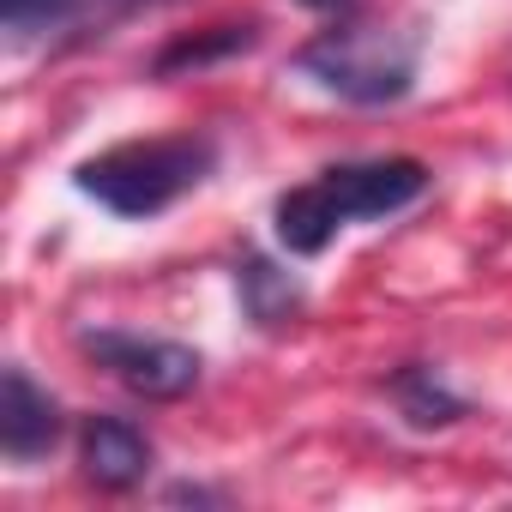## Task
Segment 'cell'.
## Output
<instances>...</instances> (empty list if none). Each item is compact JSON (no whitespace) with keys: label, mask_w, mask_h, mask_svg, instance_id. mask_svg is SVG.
<instances>
[{"label":"cell","mask_w":512,"mask_h":512,"mask_svg":"<svg viewBox=\"0 0 512 512\" xmlns=\"http://www.w3.org/2000/svg\"><path fill=\"white\" fill-rule=\"evenodd\" d=\"M67 434V416L55 404L49 386H37L19 362L0 374V452H7L13 464H37L61 446Z\"/></svg>","instance_id":"cell-6"},{"label":"cell","mask_w":512,"mask_h":512,"mask_svg":"<svg viewBox=\"0 0 512 512\" xmlns=\"http://www.w3.org/2000/svg\"><path fill=\"white\" fill-rule=\"evenodd\" d=\"M235 296H241V314L260 326V332L296 326V320H302V308H308V290H302L284 266L260 260V253H247V260L235 266Z\"/></svg>","instance_id":"cell-8"},{"label":"cell","mask_w":512,"mask_h":512,"mask_svg":"<svg viewBox=\"0 0 512 512\" xmlns=\"http://www.w3.org/2000/svg\"><path fill=\"white\" fill-rule=\"evenodd\" d=\"M260 43V25L241 19V25H211V31H193V37H175L157 61H151V79H175V73H199L211 61H229V55H247Z\"/></svg>","instance_id":"cell-10"},{"label":"cell","mask_w":512,"mask_h":512,"mask_svg":"<svg viewBox=\"0 0 512 512\" xmlns=\"http://www.w3.org/2000/svg\"><path fill=\"white\" fill-rule=\"evenodd\" d=\"M151 458H157V446H151V434L139 422H127V416H85V428H79V470H85L91 488L127 494V488H139L151 476Z\"/></svg>","instance_id":"cell-7"},{"label":"cell","mask_w":512,"mask_h":512,"mask_svg":"<svg viewBox=\"0 0 512 512\" xmlns=\"http://www.w3.org/2000/svg\"><path fill=\"white\" fill-rule=\"evenodd\" d=\"M217 169V145L205 133H175V139H133L115 151H97L73 169V187L97 199L115 217H163L181 193L205 187Z\"/></svg>","instance_id":"cell-3"},{"label":"cell","mask_w":512,"mask_h":512,"mask_svg":"<svg viewBox=\"0 0 512 512\" xmlns=\"http://www.w3.org/2000/svg\"><path fill=\"white\" fill-rule=\"evenodd\" d=\"M428 163L422 157H362V163H332L314 181L290 187L272 205V229L290 260H314L332 247V235L356 217H392L428 193Z\"/></svg>","instance_id":"cell-1"},{"label":"cell","mask_w":512,"mask_h":512,"mask_svg":"<svg viewBox=\"0 0 512 512\" xmlns=\"http://www.w3.org/2000/svg\"><path fill=\"white\" fill-rule=\"evenodd\" d=\"M151 7H169V0H0V31H7L13 49L49 43V55H61V49H85L109 37L115 25Z\"/></svg>","instance_id":"cell-5"},{"label":"cell","mask_w":512,"mask_h":512,"mask_svg":"<svg viewBox=\"0 0 512 512\" xmlns=\"http://www.w3.org/2000/svg\"><path fill=\"white\" fill-rule=\"evenodd\" d=\"M79 350H85L103 374H115L133 398H145V404H175V398H187V392L199 386V374H205V362H199L193 344L139 338V332H115V326L79 332Z\"/></svg>","instance_id":"cell-4"},{"label":"cell","mask_w":512,"mask_h":512,"mask_svg":"<svg viewBox=\"0 0 512 512\" xmlns=\"http://www.w3.org/2000/svg\"><path fill=\"white\" fill-rule=\"evenodd\" d=\"M416 67H422V31L386 19H332L314 43L296 49V73L356 109L404 103L416 91Z\"/></svg>","instance_id":"cell-2"},{"label":"cell","mask_w":512,"mask_h":512,"mask_svg":"<svg viewBox=\"0 0 512 512\" xmlns=\"http://www.w3.org/2000/svg\"><path fill=\"white\" fill-rule=\"evenodd\" d=\"M169 500H175V506H223V494H217V488H199V482H175Z\"/></svg>","instance_id":"cell-11"},{"label":"cell","mask_w":512,"mask_h":512,"mask_svg":"<svg viewBox=\"0 0 512 512\" xmlns=\"http://www.w3.org/2000/svg\"><path fill=\"white\" fill-rule=\"evenodd\" d=\"M386 392H392L398 416H404L410 428H422V434L452 428V422L470 416V404H464V398L440 380V368H428V362H404L398 374H386Z\"/></svg>","instance_id":"cell-9"},{"label":"cell","mask_w":512,"mask_h":512,"mask_svg":"<svg viewBox=\"0 0 512 512\" xmlns=\"http://www.w3.org/2000/svg\"><path fill=\"white\" fill-rule=\"evenodd\" d=\"M302 7H308V13H326V19H350L356 0H302Z\"/></svg>","instance_id":"cell-12"}]
</instances>
